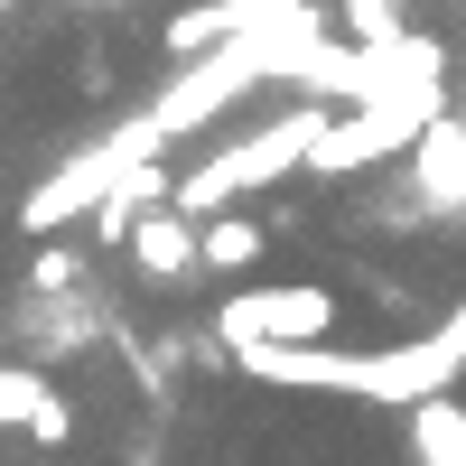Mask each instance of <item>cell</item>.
<instances>
[{"label": "cell", "instance_id": "obj_6", "mask_svg": "<svg viewBox=\"0 0 466 466\" xmlns=\"http://www.w3.org/2000/svg\"><path fill=\"white\" fill-rule=\"evenodd\" d=\"M410 466H466V401L457 392H430V401H410Z\"/></svg>", "mask_w": 466, "mask_h": 466}, {"label": "cell", "instance_id": "obj_1", "mask_svg": "<svg viewBox=\"0 0 466 466\" xmlns=\"http://www.w3.org/2000/svg\"><path fill=\"white\" fill-rule=\"evenodd\" d=\"M318 122H327V103H289L280 122H261V131H243V140H224L215 159H197L187 177L168 168V215L206 224V215H233V197H252V187L299 177V168H308V140H318Z\"/></svg>", "mask_w": 466, "mask_h": 466}, {"label": "cell", "instance_id": "obj_7", "mask_svg": "<svg viewBox=\"0 0 466 466\" xmlns=\"http://www.w3.org/2000/svg\"><path fill=\"white\" fill-rule=\"evenodd\" d=\"M252 261H261V224H252V215H206V224H197V270L243 280Z\"/></svg>", "mask_w": 466, "mask_h": 466}, {"label": "cell", "instance_id": "obj_2", "mask_svg": "<svg viewBox=\"0 0 466 466\" xmlns=\"http://www.w3.org/2000/svg\"><path fill=\"white\" fill-rule=\"evenodd\" d=\"M336 327H345V308L318 280H261V289H233L215 308L224 355H252V345H336Z\"/></svg>", "mask_w": 466, "mask_h": 466}, {"label": "cell", "instance_id": "obj_4", "mask_svg": "<svg viewBox=\"0 0 466 466\" xmlns=\"http://www.w3.org/2000/svg\"><path fill=\"white\" fill-rule=\"evenodd\" d=\"M122 252L140 261V280H197V224L168 215V206H149V215L122 233Z\"/></svg>", "mask_w": 466, "mask_h": 466}, {"label": "cell", "instance_id": "obj_9", "mask_svg": "<svg viewBox=\"0 0 466 466\" xmlns=\"http://www.w3.org/2000/svg\"><path fill=\"white\" fill-rule=\"evenodd\" d=\"M439 336H448L457 355H466V308H448V318H439Z\"/></svg>", "mask_w": 466, "mask_h": 466}, {"label": "cell", "instance_id": "obj_3", "mask_svg": "<svg viewBox=\"0 0 466 466\" xmlns=\"http://www.w3.org/2000/svg\"><path fill=\"white\" fill-rule=\"evenodd\" d=\"M430 122H439V112H410V103H355V112H327L318 140H308V168H318V177H355V168H373V159H392V149H410Z\"/></svg>", "mask_w": 466, "mask_h": 466}, {"label": "cell", "instance_id": "obj_8", "mask_svg": "<svg viewBox=\"0 0 466 466\" xmlns=\"http://www.w3.org/2000/svg\"><path fill=\"white\" fill-rule=\"evenodd\" d=\"M75 280H85V252H75V243H47V252L28 261V289H47V299L75 289Z\"/></svg>", "mask_w": 466, "mask_h": 466}, {"label": "cell", "instance_id": "obj_5", "mask_svg": "<svg viewBox=\"0 0 466 466\" xmlns=\"http://www.w3.org/2000/svg\"><path fill=\"white\" fill-rule=\"evenodd\" d=\"M0 430H28L37 448H66L75 439V410L56 382H37V373H0Z\"/></svg>", "mask_w": 466, "mask_h": 466}]
</instances>
